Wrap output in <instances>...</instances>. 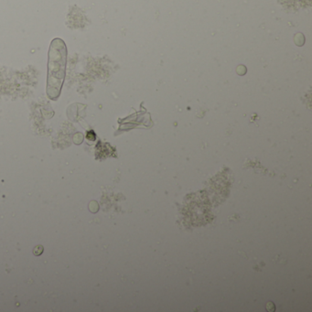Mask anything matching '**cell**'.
<instances>
[{
  "label": "cell",
  "mask_w": 312,
  "mask_h": 312,
  "mask_svg": "<svg viewBox=\"0 0 312 312\" xmlns=\"http://www.w3.org/2000/svg\"><path fill=\"white\" fill-rule=\"evenodd\" d=\"M67 48L62 39H54L50 47L48 63L47 94L50 99H57L60 94L65 78Z\"/></svg>",
  "instance_id": "obj_1"
},
{
  "label": "cell",
  "mask_w": 312,
  "mask_h": 312,
  "mask_svg": "<svg viewBox=\"0 0 312 312\" xmlns=\"http://www.w3.org/2000/svg\"><path fill=\"white\" fill-rule=\"evenodd\" d=\"M43 251H44V247L42 245H37L33 250V254L36 256H40V255H42Z\"/></svg>",
  "instance_id": "obj_2"
}]
</instances>
